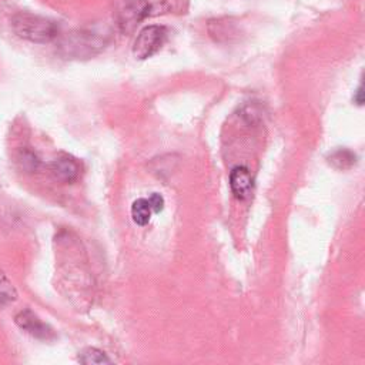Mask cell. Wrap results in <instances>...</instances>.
I'll return each instance as SVG.
<instances>
[{"label": "cell", "mask_w": 365, "mask_h": 365, "mask_svg": "<svg viewBox=\"0 0 365 365\" xmlns=\"http://www.w3.org/2000/svg\"><path fill=\"white\" fill-rule=\"evenodd\" d=\"M12 29L21 39L37 45H46L59 37L56 22L30 12L16 13L12 18Z\"/></svg>", "instance_id": "cell-2"}, {"label": "cell", "mask_w": 365, "mask_h": 365, "mask_svg": "<svg viewBox=\"0 0 365 365\" xmlns=\"http://www.w3.org/2000/svg\"><path fill=\"white\" fill-rule=\"evenodd\" d=\"M167 29L160 25H150L140 30L134 40L133 54L139 60H146L154 56L166 43Z\"/></svg>", "instance_id": "cell-4"}, {"label": "cell", "mask_w": 365, "mask_h": 365, "mask_svg": "<svg viewBox=\"0 0 365 365\" xmlns=\"http://www.w3.org/2000/svg\"><path fill=\"white\" fill-rule=\"evenodd\" d=\"M253 175L244 166H237L230 173V189L238 200H245L253 192Z\"/></svg>", "instance_id": "cell-5"}, {"label": "cell", "mask_w": 365, "mask_h": 365, "mask_svg": "<svg viewBox=\"0 0 365 365\" xmlns=\"http://www.w3.org/2000/svg\"><path fill=\"white\" fill-rule=\"evenodd\" d=\"M149 204H150V209L151 212L154 213H160L163 209H164V199L163 196H160L158 193H153L149 199H147Z\"/></svg>", "instance_id": "cell-13"}, {"label": "cell", "mask_w": 365, "mask_h": 365, "mask_svg": "<svg viewBox=\"0 0 365 365\" xmlns=\"http://www.w3.org/2000/svg\"><path fill=\"white\" fill-rule=\"evenodd\" d=\"M110 42V33L100 29H77L59 40V53L64 59H90L102 53Z\"/></svg>", "instance_id": "cell-1"}, {"label": "cell", "mask_w": 365, "mask_h": 365, "mask_svg": "<svg viewBox=\"0 0 365 365\" xmlns=\"http://www.w3.org/2000/svg\"><path fill=\"white\" fill-rule=\"evenodd\" d=\"M149 0H119L116 8V23L123 35H132L150 15Z\"/></svg>", "instance_id": "cell-3"}, {"label": "cell", "mask_w": 365, "mask_h": 365, "mask_svg": "<svg viewBox=\"0 0 365 365\" xmlns=\"http://www.w3.org/2000/svg\"><path fill=\"white\" fill-rule=\"evenodd\" d=\"M354 102L358 105V106H362L364 105V91H362V86H359L355 91V96H354Z\"/></svg>", "instance_id": "cell-14"}, {"label": "cell", "mask_w": 365, "mask_h": 365, "mask_svg": "<svg viewBox=\"0 0 365 365\" xmlns=\"http://www.w3.org/2000/svg\"><path fill=\"white\" fill-rule=\"evenodd\" d=\"M18 161H19L21 167H22L23 170H26L28 173L36 171V170L39 168V166H40L39 157L36 156V153H33V151L29 150V149L21 150L19 157H18Z\"/></svg>", "instance_id": "cell-12"}, {"label": "cell", "mask_w": 365, "mask_h": 365, "mask_svg": "<svg viewBox=\"0 0 365 365\" xmlns=\"http://www.w3.org/2000/svg\"><path fill=\"white\" fill-rule=\"evenodd\" d=\"M328 163L338 170H348L355 166L357 156L348 149H338L330 154Z\"/></svg>", "instance_id": "cell-8"}, {"label": "cell", "mask_w": 365, "mask_h": 365, "mask_svg": "<svg viewBox=\"0 0 365 365\" xmlns=\"http://www.w3.org/2000/svg\"><path fill=\"white\" fill-rule=\"evenodd\" d=\"M18 299V293L9 279L0 271V308L13 303Z\"/></svg>", "instance_id": "cell-11"}, {"label": "cell", "mask_w": 365, "mask_h": 365, "mask_svg": "<svg viewBox=\"0 0 365 365\" xmlns=\"http://www.w3.org/2000/svg\"><path fill=\"white\" fill-rule=\"evenodd\" d=\"M50 174L54 180L62 182H73L80 174L79 163L70 156H60L49 166Z\"/></svg>", "instance_id": "cell-6"}, {"label": "cell", "mask_w": 365, "mask_h": 365, "mask_svg": "<svg viewBox=\"0 0 365 365\" xmlns=\"http://www.w3.org/2000/svg\"><path fill=\"white\" fill-rule=\"evenodd\" d=\"M132 217L137 226H147L151 219V209L147 199H139L132 206Z\"/></svg>", "instance_id": "cell-10"}, {"label": "cell", "mask_w": 365, "mask_h": 365, "mask_svg": "<svg viewBox=\"0 0 365 365\" xmlns=\"http://www.w3.org/2000/svg\"><path fill=\"white\" fill-rule=\"evenodd\" d=\"M16 324L25 330L26 332L32 334L33 337L36 338H40V340H49L53 337V331L45 324L42 323L37 315H35L32 311L26 310V311H22L16 315Z\"/></svg>", "instance_id": "cell-7"}, {"label": "cell", "mask_w": 365, "mask_h": 365, "mask_svg": "<svg viewBox=\"0 0 365 365\" xmlns=\"http://www.w3.org/2000/svg\"><path fill=\"white\" fill-rule=\"evenodd\" d=\"M79 361H80L81 364H86V365H90V364H96V365H100V364H112V359L106 355V352H103L102 349L95 348V347H87V348H84V349L79 354Z\"/></svg>", "instance_id": "cell-9"}]
</instances>
